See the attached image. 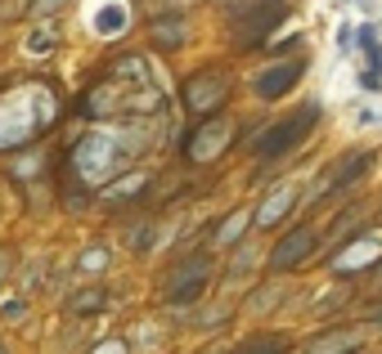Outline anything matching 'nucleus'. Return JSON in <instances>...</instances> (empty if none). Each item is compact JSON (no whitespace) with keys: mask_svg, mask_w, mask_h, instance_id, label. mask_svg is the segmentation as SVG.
I'll return each mask as SVG.
<instances>
[{"mask_svg":"<svg viewBox=\"0 0 382 354\" xmlns=\"http://www.w3.org/2000/svg\"><path fill=\"white\" fill-rule=\"evenodd\" d=\"M360 346H365V332L360 328H329L324 337H315L301 354H356Z\"/></svg>","mask_w":382,"mask_h":354,"instance_id":"nucleus-11","label":"nucleus"},{"mask_svg":"<svg viewBox=\"0 0 382 354\" xmlns=\"http://www.w3.org/2000/svg\"><path fill=\"white\" fill-rule=\"evenodd\" d=\"M297 206V184L292 179H283V184H274L270 193L261 197V206H256V215H252V229H274V224H283V215Z\"/></svg>","mask_w":382,"mask_h":354,"instance_id":"nucleus-7","label":"nucleus"},{"mask_svg":"<svg viewBox=\"0 0 382 354\" xmlns=\"http://www.w3.org/2000/svg\"><path fill=\"white\" fill-rule=\"evenodd\" d=\"M360 85H365V90H382V72L378 68H365V72H360Z\"/></svg>","mask_w":382,"mask_h":354,"instance_id":"nucleus-17","label":"nucleus"},{"mask_svg":"<svg viewBox=\"0 0 382 354\" xmlns=\"http://www.w3.org/2000/svg\"><path fill=\"white\" fill-rule=\"evenodd\" d=\"M212 5H221V9H238L243 0H212Z\"/></svg>","mask_w":382,"mask_h":354,"instance_id":"nucleus-21","label":"nucleus"},{"mask_svg":"<svg viewBox=\"0 0 382 354\" xmlns=\"http://www.w3.org/2000/svg\"><path fill=\"white\" fill-rule=\"evenodd\" d=\"M351 45H356V27L342 23V27H338V50H342V54H351Z\"/></svg>","mask_w":382,"mask_h":354,"instance_id":"nucleus-16","label":"nucleus"},{"mask_svg":"<svg viewBox=\"0 0 382 354\" xmlns=\"http://www.w3.org/2000/svg\"><path fill=\"white\" fill-rule=\"evenodd\" d=\"M319 112H324V108L310 99L301 112H292L288 121H279V126H265V130H261V139H252V152H256V157H265V161L283 157V152H288V148H297V143H301V139L315 130Z\"/></svg>","mask_w":382,"mask_h":354,"instance_id":"nucleus-3","label":"nucleus"},{"mask_svg":"<svg viewBox=\"0 0 382 354\" xmlns=\"http://www.w3.org/2000/svg\"><path fill=\"white\" fill-rule=\"evenodd\" d=\"M310 256H315V224H310V220H301V224H292L288 233L270 247L265 269H270V274H288V269H297V265H306Z\"/></svg>","mask_w":382,"mask_h":354,"instance_id":"nucleus-4","label":"nucleus"},{"mask_svg":"<svg viewBox=\"0 0 382 354\" xmlns=\"http://www.w3.org/2000/svg\"><path fill=\"white\" fill-rule=\"evenodd\" d=\"M0 354H5V346H0Z\"/></svg>","mask_w":382,"mask_h":354,"instance_id":"nucleus-23","label":"nucleus"},{"mask_svg":"<svg viewBox=\"0 0 382 354\" xmlns=\"http://www.w3.org/2000/svg\"><path fill=\"white\" fill-rule=\"evenodd\" d=\"M247 229H252V211H247V206H238V211L212 233V247H207V251H225V247H238V238H243Z\"/></svg>","mask_w":382,"mask_h":354,"instance_id":"nucleus-12","label":"nucleus"},{"mask_svg":"<svg viewBox=\"0 0 382 354\" xmlns=\"http://www.w3.org/2000/svg\"><path fill=\"white\" fill-rule=\"evenodd\" d=\"M356 5H360V9H374V0H356Z\"/></svg>","mask_w":382,"mask_h":354,"instance_id":"nucleus-22","label":"nucleus"},{"mask_svg":"<svg viewBox=\"0 0 382 354\" xmlns=\"http://www.w3.org/2000/svg\"><path fill=\"white\" fill-rule=\"evenodd\" d=\"M99 265H103V251H85L81 256V269H99Z\"/></svg>","mask_w":382,"mask_h":354,"instance_id":"nucleus-19","label":"nucleus"},{"mask_svg":"<svg viewBox=\"0 0 382 354\" xmlns=\"http://www.w3.org/2000/svg\"><path fill=\"white\" fill-rule=\"evenodd\" d=\"M9 269H14V251H9V247H5V251H0V283L9 278Z\"/></svg>","mask_w":382,"mask_h":354,"instance_id":"nucleus-18","label":"nucleus"},{"mask_svg":"<svg viewBox=\"0 0 382 354\" xmlns=\"http://www.w3.org/2000/svg\"><path fill=\"white\" fill-rule=\"evenodd\" d=\"M365 224H369L365 206H347V211H338V220H333L329 233H324V260H333L347 242H356V238L365 233Z\"/></svg>","mask_w":382,"mask_h":354,"instance_id":"nucleus-8","label":"nucleus"},{"mask_svg":"<svg viewBox=\"0 0 382 354\" xmlns=\"http://www.w3.org/2000/svg\"><path fill=\"white\" fill-rule=\"evenodd\" d=\"M369 323H374V328H382V305H374V310H369Z\"/></svg>","mask_w":382,"mask_h":354,"instance_id":"nucleus-20","label":"nucleus"},{"mask_svg":"<svg viewBox=\"0 0 382 354\" xmlns=\"http://www.w3.org/2000/svg\"><path fill=\"white\" fill-rule=\"evenodd\" d=\"M149 45L162 54H176L180 45H189V18L185 14H167L149 23Z\"/></svg>","mask_w":382,"mask_h":354,"instance_id":"nucleus-9","label":"nucleus"},{"mask_svg":"<svg viewBox=\"0 0 382 354\" xmlns=\"http://www.w3.org/2000/svg\"><path fill=\"white\" fill-rule=\"evenodd\" d=\"M306 76V59H288V63H270V68H261L252 76V94L256 99H283V94L292 90V85H297Z\"/></svg>","mask_w":382,"mask_h":354,"instance_id":"nucleus-6","label":"nucleus"},{"mask_svg":"<svg viewBox=\"0 0 382 354\" xmlns=\"http://www.w3.org/2000/svg\"><path fill=\"white\" fill-rule=\"evenodd\" d=\"M103 305H108V292H103V287H85L81 296L68 301V310L72 314H90V310H103Z\"/></svg>","mask_w":382,"mask_h":354,"instance_id":"nucleus-13","label":"nucleus"},{"mask_svg":"<svg viewBox=\"0 0 382 354\" xmlns=\"http://www.w3.org/2000/svg\"><path fill=\"white\" fill-rule=\"evenodd\" d=\"M369 166H374V152H360V148H351V152H342V157L333 161L329 170H324V175H329L324 184H329V193H333V188H347V184H356V179L365 175Z\"/></svg>","mask_w":382,"mask_h":354,"instance_id":"nucleus-10","label":"nucleus"},{"mask_svg":"<svg viewBox=\"0 0 382 354\" xmlns=\"http://www.w3.org/2000/svg\"><path fill=\"white\" fill-rule=\"evenodd\" d=\"M270 350H288L279 337H256V341H243L238 346V354H270Z\"/></svg>","mask_w":382,"mask_h":354,"instance_id":"nucleus-14","label":"nucleus"},{"mask_svg":"<svg viewBox=\"0 0 382 354\" xmlns=\"http://www.w3.org/2000/svg\"><path fill=\"white\" fill-rule=\"evenodd\" d=\"M63 5H68V0H36V5H32V14H36V18H50V14H59Z\"/></svg>","mask_w":382,"mask_h":354,"instance_id":"nucleus-15","label":"nucleus"},{"mask_svg":"<svg viewBox=\"0 0 382 354\" xmlns=\"http://www.w3.org/2000/svg\"><path fill=\"white\" fill-rule=\"evenodd\" d=\"M229 90H234V76H229L225 63H207L185 81V112L189 117H207L221 103H229Z\"/></svg>","mask_w":382,"mask_h":354,"instance_id":"nucleus-2","label":"nucleus"},{"mask_svg":"<svg viewBox=\"0 0 382 354\" xmlns=\"http://www.w3.org/2000/svg\"><path fill=\"white\" fill-rule=\"evenodd\" d=\"M212 256L216 251H189L185 265H176V269L167 274V292L180 296V301H194V296L203 292L207 274H212Z\"/></svg>","mask_w":382,"mask_h":354,"instance_id":"nucleus-5","label":"nucleus"},{"mask_svg":"<svg viewBox=\"0 0 382 354\" xmlns=\"http://www.w3.org/2000/svg\"><path fill=\"white\" fill-rule=\"evenodd\" d=\"M229 18H234V36H229L234 50H261L288 18V0H243L238 9H229Z\"/></svg>","mask_w":382,"mask_h":354,"instance_id":"nucleus-1","label":"nucleus"}]
</instances>
